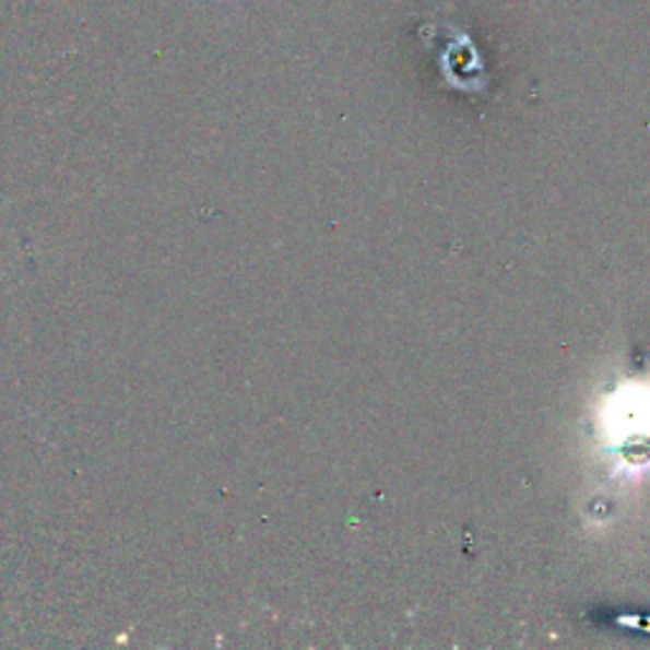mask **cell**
<instances>
[{
	"instance_id": "obj_1",
	"label": "cell",
	"mask_w": 650,
	"mask_h": 650,
	"mask_svg": "<svg viewBox=\"0 0 650 650\" xmlns=\"http://www.w3.org/2000/svg\"><path fill=\"white\" fill-rule=\"evenodd\" d=\"M206 3H216V5H241L245 0H206Z\"/></svg>"
}]
</instances>
